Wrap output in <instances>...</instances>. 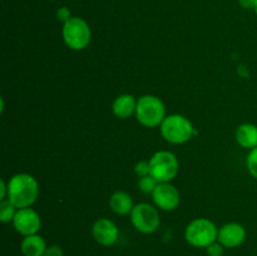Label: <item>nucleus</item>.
<instances>
[{
	"instance_id": "ddd939ff",
	"label": "nucleus",
	"mask_w": 257,
	"mask_h": 256,
	"mask_svg": "<svg viewBox=\"0 0 257 256\" xmlns=\"http://www.w3.org/2000/svg\"><path fill=\"white\" fill-rule=\"evenodd\" d=\"M136 108H137V102H136L135 97L131 94L118 95L112 105L114 115L122 118V119L130 118L133 113H136Z\"/></svg>"
},
{
	"instance_id": "f257e3e1",
	"label": "nucleus",
	"mask_w": 257,
	"mask_h": 256,
	"mask_svg": "<svg viewBox=\"0 0 257 256\" xmlns=\"http://www.w3.org/2000/svg\"><path fill=\"white\" fill-rule=\"evenodd\" d=\"M39 195V185L32 175L17 173L8 182V200L17 208L30 207Z\"/></svg>"
},
{
	"instance_id": "aec40b11",
	"label": "nucleus",
	"mask_w": 257,
	"mask_h": 256,
	"mask_svg": "<svg viewBox=\"0 0 257 256\" xmlns=\"http://www.w3.org/2000/svg\"><path fill=\"white\" fill-rule=\"evenodd\" d=\"M135 171L140 178L145 177V176H148L150 175V162H145V161L138 162L137 165H136Z\"/></svg>"
},
{
	"instance_id": "393cba45",
	"label": "nucleus",
	"mask_w": 257,
	"mask_h": 256,
	"mask_svg": "<svg viewBox=\"0 0 257 256\" xmlns=\"http://www.w3.org/2000/svg\"><path fill=\"white\" fill-rule=\"evenodd\" d=\"M253 10H255V13H256V15H257V2H256V5H255V9H253Z\"/></svg>"
},
{
	"instance_id": "423d86ee",
	"label": "nucleus",
	"mask_w": 257,
	"mask_h": 256,
	"mask_svg": "<svg viewBox=\"0 0 257 256\" xmlns=\"http://www.w3.org/2000/svg\"><path fill=\"white\" fill-rule=\"evenodd\" d=\"M178 160L172 152L160 151L150 160V175L160 183L171 182L178 172Z\"/></svg>"
},
{
	"instance_id": "9b49d317",
	"label": "nucleus",
	"mask_w": 257,
	"mask_h": 256,
	"mask_svg": "<svg viewBox=\"0 0 257 256\" xmlns=\"http://www.w3.org/2000/svg\"><path fill=\"white\" fill-rule=\"evenodd\" d=\"M246 240V230L241 223L228 222L218 230L217 241L226 248H235Z\"/></svg>"
},
{
	"instance_id": "2eb2a0df",
	"label": "nucleus",
	"mask_w": 257,
	"mask_h": 256,
	"mask_svg": "<svg viewBox=\"0 0 257 256\" xmlns=\"http://www.w3.org/2000/svg\"><path fill=\"white\" fill-rule=\"evenodd\" d=\"M109 206L112 211L117 215H128L133 210V200L124 191H115L109 200Z\"/></svg>"
},
{
	"instance_id": "5701e85b",
	"label": "nucleus",
	"mask_w": 257,
	"mask_h": 256,
	"mask_svg": "<svg viewBox=\"0 0 257 256\" xmlns=\"http://www.w3.org/2000/svg\"><path fill=\"white\" fill-rule=\"evenodd\" d=\"M257 0H238L240 5L245 9H255V5H256Z\"/></svg>"
},
{
	"instance_id": "6ab92c4d",
	"label": "nucleus",
	"mask_w": 257,
	"mask_h": 256,
	"mask_svg": "<svg viewBox=\"0 0 257 256\" xmlns=\"http://www.w3.org/2000/svg\"><path fill=\"white\" fill-rule=\"evenodd\" d=\"M223 248H225V246L221 245L218 241H216V242L211 243L208 247H206V252H207L208 256H222Z\"/></svg>"
},
{
	"instance_id": "a211bd4d",
	"label": "nucleus",
	"mask_w": 257,
	"mask_h": 256,
	"mask_svg": "<svg viewBox=\"0 0 257 256\" xmlns=\"http://www.w3.org/2000/svg\"><path fill=\"white\" fill-rule=\"evenodd\" d=\"M246 165H247V170L251 176H253L257 180V147L250 151V153L247 155V160H246Z\"/></svg>"
},
{
	"instance_id": "dca6fc26",
	"label": "nucleus",
	"mask_w": 257,
	"mask_h": 256,
	"mask_svg": "<svg viewBox=\"0 0 257 256\" xmlns=\"http://www.w3.org/2000/svg\"><path fill=\"white\" fill-rule=\"evenodd\" d=\"M17 211V207L9 200H3L0 202V221L4 223L13 221Z\"/></svg>"
},
{
	"instance_id": "412c9836",
	"label": "nucleus",
	"mask_w": 257,
	"mask_h": 256,
	"mask_svg": "<svg viewBox=\"0 0 257 256\" xmlns=\"http://www.w3.org/2000/svg\"><path fill=\"white\" fill-rule=\"evenodd\" d=\"M44 256H64V252L59 245H50L47 247Z\"/></svg>"
},
{
	"instance_id": "39448f33",
	"label": "nucleus",
	"mask_w": 257,
	"mask_h": 256,
	"mask_svg": "<svg viewBox=\"0 0 257 256\" xmlns=\"http://www.w3.org/2000/svg\"><path fill=\"white\" fill-rule=\"evenodd\" d=\"M63 39L72 50H83L92 39L89 25L82 18L72 17L63 25Z\"/></svg>"
},
{
	"instance_id": "4468645a",
	"label": "nucleus",
	"mask_w": 257,
	"mask_h": 256,
	"mask_svg": "<svg viewBox=\"0 0 257 256\" xmlns=\"http://www.w3.org/2000/svg\"><path fill=\"white\" fill-rule=\"evenodd\" d=\"M236 141L238 145L243 148H252L257 147V125L251 124V123H243L236 131Z\"/></svg>"
},
{
	"instance_id": "f3484780",
	"label": "nucleus",
	"mask_w": 257,
	"mask_h": 256,
	"mask_svg": "<svg viewBox=\"0 0 257 256\" xmlns=\"http://www.w3.org/2000/svg\"><path fill=\"white\" fill-rule=\"evenodd\" d=\"M158 181L156 180L155 177H152L151 175L145 176V177H141L140 181H138V187L142 192L145 193H153L155 188L157 187L158 185Z\"/></svg>"
},
{
	"instance_id": "b1692460",
	"label": "nucleus",
	"mask_w": 257,
	"mask_h": 256,
	"mask_svg": "<svg viewBox=\"0 0 257 256\" xmlns=\"http://www.w3.org/2000/svg\"><path fill=\"white\" fill-rule=\"evenodd\" d=\"M5 197H8V185L4 180H2L0 181V200H5Z\"/></svg>"
},
{
	"instance_id": "20e7f679",
	"label": "nucleus",
	"mask_w": 257,
	"mask_h": 256,
	"mask_svg": "<svg viewBox=\"0 0 257 256\" xmlns=\"http://www.w3.org/2000/svg\"><path fill=\"white\" fill-rule=\"evenodd\" d=\"M161 135L167 142L182 145L192 138L195 130L192 123L185 115L171 114L166 117L161 124Z\"/></svg>"
},
{
	"instance_id": "9d476101",
	"label": "nucleus",
	"mask_w": 257,
	"mask_h": 256,
	"mask_svg": "<svg viewBox=\"0 0 257 256\" xmlns=\"http://www.w3.org/2000/svg\"><path fill=\"white\" fill-rule=\"evenodd\" d=\"M94 240L102 246H113L118 241L119 231L117 225L109 218H99L92 227Z\"/></svg>"
},
{
	"instance_id": "6e6552de",
	"label": "nucleus",
	"mask_w": 257,
	"mask_h": 256,
	"mask_svg": "<svg viewBox=\"0 0 257 256\" xmlns=\"http://www.w3.org/2000/svg\"><path fill=\"white\" fill-rule=\"evenodd\" d=\"M13 225L17 232L25 237V236L37 235L39 232L42 227V220H40L39 213L33 208H18L14 220H13Z\"/></svg>"
},
{
	"instance_id": "f8f14e48",
	"label": "nucleus",
	"mask_w": 257,
	"mask_h": 256,
	"mask_svg": "<svg viewBox=\"0 0 257 256\" xmlns=\"http://www.w3.org/2000/svg\"><path fill=\"white\" fill-rule=\"evenodd\" d=\"M47 242L42 236L30 235L25 236L20 243V251L24 256H44L47 251Z\"/></svg>"
},
{
	"instance_id": "7ed1b4c3",
	"label": "nucleus",
	"mask_w": 257,
	"mask_h": 256,
	"mask_svg": "<svg viewBox=\"0 0 257 256\" xmlns=\"http://www.w3.org/2000/svg\"><path fill=\"white\" fill-rule=\"evenodd\" d=\"M218 228L208 218H196L191 221L185 231V238L191 246L206 248L217 241Z\"/></svg>"
},
{
	"instance_id": "1a4fd4ad",
	"label": "nucleus",
	"mask_w": 257,
	"mask_h": 256,
	"mask_svg": "<svg viewBox=\"0 0 257 256\" xmlns=\"http://www.w3.org/2000/svg\"><path fill=\"white\" fill-rule=\"evenodd\" d=\"M152 197L158 208L163 211H172L180 205V192L170 182L158 183L152 193Z\"/></svg>"
},
{
	"instance_id": "f03ea898",
	"label": "nucleus",
	"mask_w": 257,
	"mask_h": 256,
	"mask_svg": "<svg viewBox=\"0 0 257 256\" xmlns=\"http://www.w3.org/2000/svg\"><path fill=\"white\" fill-rule=\"evenodd\" d=\"M136 117L145 127L153 128L161 125L166 118L165 103L156 95H142L137 100Z\"/></svg>"
},
{
	"instance_id": "4be33fe9",
	"label": "nucleus",
	"mask_w": 257,
	"mask_h": 256,
	"mask_svg": "<svg viewBox=\"0 0 257 256\" xmlns=\"http://www.w3.org/2000/svg\"><path fill=\"white\" fill-rule=\"evenodd\" d=\"M57 18L58 20H60V22H68V20L70 19V10L68 9L67 7H63L60 8V9L57 10Z\"/></svg>"
},
{
	"instance_id": "0eeeda50",
	"label": "nucleus",
	"mask_w": 257,
	"mask_h": 256,
	"mask_svg": "<svg viewBox=\"0 0 257 256\" xmlns=\"http://www.w3.org/2000/svg\"><path fill=\"white\" fill-rule=\"evenodd\" d=\"M131 222L141 233H153L161 223L158 211L150 203H138L131 212Z\"/></svg>"
}]
</instances>
